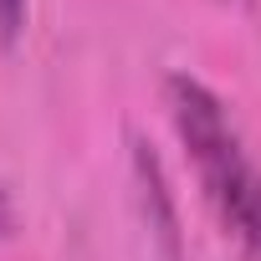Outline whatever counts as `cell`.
I'll list each match as a JSON object with an SVG mask.
<instances>
[{
    "label": "cell",
    "instance_id": "6da1fadb",
    "mask_svg": "<svg viewBox=\"0 0 261 261\" xmlns=\"http://www.w3.org/2000/svg\"><path fill=\"white\" fill-rule=\"evenodd\" d=\"M164 102H169L174 134H179V144H185V154H190L215 215L230 225L241 251L251 261H261V164L251 159L236 118L190 72H174L164 82Z\"/></svg>",
    "mask_w": 261,
    "mask_h": 261
},
{
    "label": "cell",
    "instance_id": "7a4b0ae2",
    "mask_svg": "<svg viewBox=\"0 0 261 261\" xmlns=\"http://www.w3.org/2000/svg\"><path fill=\"white\" fill-rule=\"evenodd\" d=\"M26 6H31V0H0V36H6V41L26 26Z\"/></svg>",
    "mask_w": 261,
    "mask_h": 261
},
{
    "label": "cell",
    "instance_id": "3957f363",
    "mask_svg": "<svg viewBox=\"0 0 261 261\" xmlns=\"http://www.w3.org/2000/svg\"><path fill=\"white\" fill-rule=\"evenodd\" d=\"M11 230V200H6V190H0V236Z\"/></svg>",
    "mask_w": 261,
    "mask_h": 261
}]
</instances>
